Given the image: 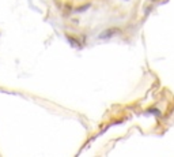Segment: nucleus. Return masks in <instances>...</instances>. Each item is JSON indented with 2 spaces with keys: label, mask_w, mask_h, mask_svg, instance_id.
<instances>
[{
  "label": "nucleus",
  "mask_w": 174,
  "mask_h": 157,
  "mask_svg": "<svg viewBox=\"0 0 174 157\" xmlns=\"http://www.w3.org/2000/svg\"><path fill=\"white\" fill-rule=\"evenodd\" d=\"M121 30L118 29V27H109V29H105L104 32L100 33V36H98V38L100 40H108V38H112V37H114L116 34H120Z\"/></svg>",
  "instance_id": "obj_1"
}]
</instances>
